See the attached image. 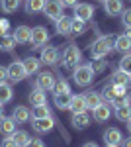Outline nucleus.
I'll return each instance as SVG.
<instances>
[{
  "instance_id": "f257e3e1",
  "label": "nucleus",
  "mask_w": 131,
  "mask_h": 147,
  "mask_svg": "<svg viewBox=\"0 0 131 147\" xmlns=\"http://www.w3.org/2000/svg\"><path fill=\"white\" fill-rule=\"evenodd\" d=\"M112 47H114L112 35H102L90 45V55H92V59H104L112 51Z\"/></svg>"
},
{
  "instance_id": "f03ea898",
  "label": "nucleus",
  "mask_w": 131,
  "mask_h": 147,
  "mask_svg": "<svg viewBox=\"0 0 131 147\" xmlns=\"http://www.w3.org/2000/svg\"><path fill=\"white\" fill-rule=\"evenodd\" d=\"M73 79L78 86H88L94 80V71H92L90 65H77L75 73H73Z\"/></svg>"
},
{
  "instance_id": "7ed1b4c3",
  "label": "nucleus",
  "mask_w": 131,
  "mask_h": 147,
  "mask_svg": "<svg viewBox=\"0 0 131 147\" xmlns=\"http://www.w3.org/2000/svg\"><path fill=\"white\" fill-rule=\"evenodd\" d=\"M80 57H82L80 49H78L75 43H71V45H69L65 51H63V65H65L67 69L77 67L78 63H80Z\"/></svg>"
},
{
  "instance_id": "20e7f679",
  "label": "nucleus",
  "mask_w": 131,
  "mask_h": 147,
  "mask_svg": "<svg viewBox=\"0 0 131 147\" xmlns=\"http://www.w3.org/2000/svg\"><path fill=\"white\" fill-rule=\"evenodd\" d=\"M43 14L49 20H53V22L63 18V4H61V0H45Z\"/></svg>"
},
{
  "instance_id": "39448f33",
  "label": "nucleus",
  "mask_w": 131,
  "mask_h": 147,
  "mask_svg": "<svg viewBox=\"0 0 131 147\" xmlns=\"http://www.w3.org/2000/svg\"><path fill=\"white\" fill-rule=\"evenodd\" d=\"M30 41H32L33 49H39V47H43L47 41H49V32L45 30L43 26H37V28H33L32 30V37H30Z\"/></svg>"
},
{
  "instance_id": "423d86ee",
  "label": "nucleus",
  "mask_w": 131,
  "mask_h": 147,
  "mask_svg": "<svg viewBox=\"0 0 131 147\" xmlns=\"http://www.w3.org/2000/svg\"><path fill=\"white\" fill-rule=\"evenodd\" d=\"M123 94H125V86H123V84H116V82L106 84V86H104V90H102V96H104L110 104L116 100V98L123 96Z\"/></svg>"
},
{
  "instance_id": "0eeeda50",
  "label": "nucleus",
  "mask_w": 131,
  "mask_h": 147,
  "mask_svg": "<svg viewBox=\"0 0 131 147\" xmlns=\"http://www.w3.org/2000/svg\"><path fill=\"white\" fill-rule=\"evenodd\" d=\"M73 8H75V18L82 20V22H88V20L94 16V6L88 4V2H78Z\"/></svg>"
},
{
  "instance_id": "6e6552de",
  "label": "nucleus",
  "mask_w": 131,
  "mask_h": 147,
  "mask_svg": "<svg viewBox=\"0 0 131 147\" xmlns=\"http://www.w3.org/2000/svg\"><path fill=\"white\" fill-rule=\"evenodd\" d=\"M28 77V73H26V69H24V63L22 61H14L10 67H8V79L12 82H20Z\"/></svg>"
},
{
  "instance_id": "1a4fd4ad",
  "label": "nucleus",
  "mask_w": 131,
  "mask_h": 147,
  "mask_svg": "<svg viewBox=\"0 0 131 147\" xmlns=\"http://www.w3.org/2000/svg\"><path fill=\"white\" fill-rule=\"evenodd\" d=\"M53 125H55V120L51 116H49V118H37V120L32 122L33 131H37V134H49V131L53 129Z\"/></svg>"
},
{
  "instance_id": "9d476101",
  "label": "nucleus",
  "mask_w": 131,
  "mask_h": 147,
  "mask_svg": "<svg viewBox=\"0 0 131 147\" xmlns=\"http://www.w3.org/2000/svg\"><path fill=\"white\" fill-rule=\"evenodd\" d=\"M39 61H41L43 65H57V61H59V51H57V47H53V45L43 47Z\"/></svg>"
},
{
  "instance_id": "9b49d317",
  "label": "nucleus",
  "mask_w": 131,
  "mask_h": 147,
  "mask_svg": "<svg viewBox=\"0 0 131 147\" xmlns=\"http://www.w3.org/2000/svg\"><path fill=\"white\" fill-rule=\"evenodd\" d=\"M35 86L37 88H41V90H53L55 86V77L51 73H39V77L35 79Z\"/></svg>"
},
{
  "instance_id": "f8f14e48",
  "label": "nucleus",
  "mask_w": 131,
  "mask_h": 147,
  "mask_svg": "<svg viewBox=\"0 0 131 147\" xmlns=\"http://www.w3.org/2000/svg\"><path fill=\"white\" fill-rule=\"evenodd\" d=\"M123 136H121V129L118 127H108L106 131H104V141H106V145H120Z\"/></svg>"
},
{
  "instance_id": "ddd939ff",
  "label": "nucleus",
  "mask_w": 131,
  "mask_h": 147,
  "mask_svg": "<svg viewBox=\"0 0 131 147\" xmlns=\"http://www.w3.org/2000/svg\"><path fill=\"white\" fill-rule=\"evenodd\" d=\"M90 122H92V118H90V114H86V112L73 114V118H71V124H73L75 129H84V127L90 125Z\"/></svg>"
},
{
  "instance_id": "4468645a",
  "label": "nucleus",
  "mask_w": 131,
  "mask_h": 147,
  "mask_svg": "<svg viewBox=\"0 0 131 147\" xmlns=\"http://www.w3.org/2000/svg\"><path fill=\"white\" fill-rule=\"evenodd\" d=\"M69 110L73 114H80V112H86V102H84V96L82 94H73L71 96V104H69Z\"/></svg>"
},
{
  "instance_id": "2eb2a0df",
  "label": "nucleus",
  "mask_w": 131,
  "mask_h": 147,
  "mask_svg": "<svg viewBox=\"0 0 131 147\" xmlns=\"http://www.w3.org/2000/svg\"><path fill=\"white\" fill-rule=\"evenodd\" d=\"M92 112H94V120L100 122V124H104V122H108L110 116H112V108H110V104H104L102 102L98 108H94Z\"/></svg>"
},
{
  "instance_id": "dca6fc26",
  "label": "nucleus",
  "mask_w": 131,
  "mask_h": 147,
  "mask_svg": "<svg viewBox=\"0 0 131 147\" xmlns=\"http://www.w3.org/2000/svg\"><path fill=\"white\" fill-rule=\"evenodd\" d=\"M12 118H14L16 124H26V122L32 118V110L26 108V106H16L14 112H12Z\"/></svg>"
},
{
  "instance_id": "f3484780",
  "label": "nucleus",
  "mask_w": 131,
  "mask_h": 147,
  "mask_svg": "<svg viewBox=\"0 0 131 147\" xmlns=\"http://www.w3.org/2000/svg\"><path fill=\"white\" fill-rule=\"evenodd\" d=\"M84 96V102H86V108L88 110H94V108H98L100 104H102V94L96 90H88L82 94Z\"/></svg>"
},
{
  "instance_id": "a211bd4d",
  "label": "nucleus",
  "mask_w": 131,
  "mask_h": 147,
  "mask_svg": "<svg viewBox=\"0 0 131 147\" xmlns=\"http://www.w3.org/2000/svg\"><path fill=\"white\" fill-rule=\"evenodd\" d=\"M14 39H16V43H30V37H32V30L28 28V26H18L16 30H14Z\"/></svg>"
},
{
  "instance_id": "6ab92c4d",
  "label": "nucleus",
  "mask_w": 131,
  "mask_h": 147,
  "mask_svg": "<svg viewBox=\"0 0 131 147\" xmlns=\"http://www.w3.org/2000/svg\"><path fill=\"white\" fill-rule=\"evenodd\" d=\"M114 49L116 51H121V53H129L131 49V37L129 35H118L116 39H114Z\"/></svg>"
},
{
  "instance_id": "aec40b11",
  "label": "nucleus",
  "mask_w": 131,
  "mask_h": 147,
  "mask_svg": "<svg viewBox=\"0 0 131 147\" xmlns=\"http://www.w3.org/2000/svg\"><path fill=\"white\" fill-rule=\"evenodd\" d=\"M16 131V122H14V118H4V116H0V134L2 136H12Z\"/></svg>"
},
{
  "instance_id": "412c9836",
  "label": "nucleus",
  "mask_w": 131,
  "mask_h": 147,
  "mask_svg": "<svg viewBox=\"0 0 131 147\" xmlns=\"http://www.w3.org/2000/svg\"><path fill=\"white\" fill-rule=\"evenodd\" d=\"M104 10L108 12L110 16H118L123 12V2L121 0H106L104 2Z\"/></svg>"
},
{
  "instance_id": "4be33fe9",
  "label": "nucleus",
  "mask_w": 131,
  "mask_h": 147,
  "mask_svg": "<svg viewBox=\"0 0 131 147\" xmlns=\"http://www.w3.org/2000/svg\"><path fill=\"white\" fill-rule=\"evenodd\" d=\"M30 102H32V106H41V104H47V92L35 86V88L32 90V94H30Z\"/></svg>"
},
{
  "instance_id": "5701e85b",
  "label": "nucleus",
  "mask_w": 131,
  "mask_h": 147,
  "mask_svg": "<svg viewBox=\"0 0 131 147\" xmlns=\"http://www.w3.org/2000/svg\"><path fill=\"white\" fill-rule=\"evenodd\" d=\"M114 114L120 122H127L131 118V104H121V106H114Z\"/></svg>"
},
{
  "instance_id": "b1692460",
  "label": "nucleus",
  "mask_w": 131,
  "mask_h": 147,
  "mask_svg": "<svg viewBox=\"0 0 131 147\" xmlns=\"http://www.w3.org/2000/svg\"><path fill=\"white\" fill-rule=\"evenodd\" d=\"M22 63H24V69H26L28 75H35L39 71V67H41V61L35 59V57H28V59H24Z\"/></svg>"
},
{
  "instance_id": "393cba45",
  "label": "nucleus",
  "mask_w": 131,
  "mask_h": 147,
  "mask_svg": "<svg viewBox=\"0 0 131 147\" xmlns=\"http://www.w3.org/2000/svg\"><path fill=\"white\" fill-rule=\"evenodd\" d=\"M112 82H116V84H123V86H127L131 82V75L129 73H125V71H114V75H112Z\"/></svg>"
},
{
  "instance_id": "a878e982",
  "label": "nucleus",
  "mask_w": 131,
  "mask_h": 147,
  "mask_svg": "<svg viewBox=\"0 0 131 147\" xmlns=\"http://www.w3.org/2000/svg\"><path fill=\"white\" fill-rule=\"evenodd\" d=\"M71 20H73V18H67V16L59 18V20L55 22V26H57V34L59 35H69L71 34Z\"/></svg>"
},
{
  "instance_id": "bb28decb",
  "label": "nucleus",
  "mask_w": 131,
  "mask_h": 147,
  "mask_svg": "<svg viewBox=\"0 0 131 147\" xmlns=\"http://www.w3.org/2000/svg\"><path fill=\"white\" fill-rule=\"evenodd\" d=\"M71 96L73 94H53V102L59 110H69V104H71Z\"/></svg>"
},
{
  "instance_id": "cd10ccee",
  "label": "nucleus",
  "mask_w": 131,
  "mask_h": 147,
  "mask_svg": "<svg viewBox=\"0 0 131 147\" xmlns=\"http://www.w3.org/2000/svg\"><path fill=\"white\" fill-rule=\"evenodd\" d=\"M45 0H26V12L28 14H37V12H43Z\"/></svg>"
},
{
  "instance_id": "c85d7f7f",
  "label": "nucleus",
  "mask_w": 131,
  "mask_h": 147,
  "mask_svg": "<svg viewBox=\"0 0 131 147\" xmlns=\"http://www.w3.org/2000/svg\"><path fill=\"white\" fill-rule=\"evenodd\" d=\"M12 139H14V143H16L18 147H26V145H28V141H30L32 137L28 136V131L18 129V131H14V134H12Z\"/></svg>"
},
{
  "instance_id": "c756f323",
  "label": "nucleus",
  "mask_w": 131,
  "mask_h": 147,
  "mask_svg": "<svg viewBox=\"0 0 131 147\" xmlns=\"http://www.w3.org/2000/svg\"><path fill=\"white\" fill-rule=\"evenodd\" d=\"M10 100H12V86L8 82H0V104L4 106Z\"/></svg>"
},
{
  "instance_id": "7c9ffc66",
  "label": "nucleus",
  "mask_w": 131,
  "mask_h": 147,
  "mask_svg": "<svg viewBox=\"0 0 131 147\" xmlns=\"http://www.w3.org/2000/svg\"><path fill=\"white\" fill-rule=\"evenodd\" d=\"M14 45H16V39H14L12 34H4L0 37V49H2V51H12Z\"/></svg>"
},
{
  "instance_id": "2f4dec72",
  "label": "nucleus",
  "mask_w": 131,
  "mask_h": 147,
  "mask_svg": "<svg viewBox=\"0 0 131 147\" xmlns=\"http://www.w3.org/2000/svg\"><path fill=\"white\" fill-rule=\"evenodd\" d=\"M51 112H49V106L47 104H41V106H33L32 110V120H37V118H49Z\"/></svg>"
},
{
  "instance_id": "473e14b6",
  "label": "nucleus",
  "mask_w": 131,
  "mask_h": 147,
  "mask_svg": "<svg viewBox=\"0 0 131 147\" xmlns=\"http://www.w3.org/2000/svg\"><path fill=\"white\" fill-rule=\"evenodd\" d=\"M53 94H71V84H69V82H67L65 79H61V80H55Z\"/></svg>"
},
{
  "instance_id": "72a5a7b5",
  "label": "nucleus",
  "mask_w": 131,
  "mask_h": 147,
  "mask_svg": "<svg viewBox=\"0 0 131 147\" xmlns=\"http://www.w3.org/2000/svg\"><path fill=\"white\" fill-rule=\"evenodd\" d=\"M0 6H2V10L6 12V14H12V12L18 10L20 0H0Z\"/></svg>"
},
{
  "instance_id": "f704fd0d",
  "label": "nucleus",
  "mask_w": 131,
  "mask_h": 147,
  "mask_svg": "<svg viewBox=\"0 0 131 147\" xmlns=\"http://www.w3.org/2000/svg\"><path fill=\"white\" fill-rule=\"evenodd\" d=\"M84 24L82 20H78V18H73L71 20V34H82L84 32Z\"/></svg>"
},
{
  "instance_id": "c9c22d12",
  "label": "nucleus",
  "mask_w": 131,
  "mask_h": 147,
  "mask_svg": "<svg viewBox=\"0 0 131 147\" xmlns=\"http://www.w3.org/2000/svg\"><path fill=\"white\" fill-rule=\"evenodd\" d=\"M120 69L131 75V53H123V57L120 59Z\"/></svg>"
},
{
  "instance_id": "e433bc0d",
  "label": "nucleus",
  "mask_w": 131,
  "mask_h": 147,
  "mask_svg": "<svg viewBox=\"0 0 131 147\" xmlns=\"http://www.w3.org/2000/svg\"><path fill=\"white\" fill-rule=\"evenodd\" d=\"M90 67H92V71H94V75H98V73H102V71H106L108 63H106L104 59H94V63H90Z\"/></svg>"
},
{
  "instance_id": "4c0bfd02",
  "label": "nucleus",
  "mask_w": 131,
  "mask_h": 147,
  "mask_svg": "<svg viewBox=\"0 0 131 147\" xmlns=\"http://www.w3.org/2000/svg\"><path fill=\"white\" fill-rule=\"evenodd\" d=\"M121 22H123L125 28H131V8H127V10L121 12Z\"/></svg>"
},
{
  "instance_id": "58836bf2",
  "label": "nucleus",
  "mask_w": 131,
  "mask_h": 147,
  "mask_svg": "<svg viewBox=\"0 0 131 147\" xmlns=\"http://www.w3.org/2000/svg\"><path fill=\"white\" fill-rule=\"evenodd\" d=\"M0 147H18L16 143H14V139H12V136H6V139L2 141V145Z\"/></svg>"
},
{
  "instance_id": "ea45409f",
  "label": "nucleus",
  "mask_w": 131,
  "mask_h": 147,
  "mask_svg": "<svg viewBox=\"0 0 131 147\" xmlns=\"http://www.w3.org/2000/svg\"><path fill=\"white\" fill-rule=\"evenodd\" d=\"M6 79H8V67L0 65V82H6Z\"/></svg>"
},
{
  "instance_id": "a19ab883",
  "label": "nucleus",
  "mask_w": 131,
  "mask_h": 147,
  "mask_svg": "<svg viewBox=\"0 0 131 147\" xmlns=\"http://www.w3.org/2000/svg\"><path fill=\"white\" fill-rule=\"evenodd\" d=\"M26 147H45V145H43V141H41V139H30Z\"/></svg>"
},
{
  "instance_id": "79ce46f5",
  "label": "nucleus",
  "mask_w": 131,
  "mask_h": 147,
  "mask_svg": "<svg viewBox=\"0 0 131 147\" xmlns=\"http://www.w3.org/2000/svg\"><path fill=\"white\" fill-rule=\"evenodd\" d=\"M61 4H63V8H73L75 4H78V0H61Z\"/></svg>"
},
{
  "instance_id": "37998d69",
  "label": "nucleus",
  "mask_w": 131,
  "mask_h": 147,
  "mask_svg": "<svg viewBox=\"0 0 131 147\" xmlns=\"http://www.w3.org/2000/svg\"><path fill=\"white\" fill-rule=\"evenodd\" d=\"M0 30H2V32H8V30H10V22H8V20H0Z\"/></svg>"
},
{
  "instance_id": "c03bdc74",
  "label": "nucleus",
  "mask_w": 131,
  "mask_h": 147,
  "mask_svg": "<svg viewBox=\"0 0 131 147\" xmlns=\"http://www.w3.org/2000/svg\"><path fill=\"white\" fill-rule=\"evenodd\" d=\"M121 147H131V137H125V139H121Z\"/></svg>"
},
{
  "instance_id": "a18cd8bd",
  "label": "nucleus",
  "mask_w": 131,
  "mask_h": 147,
  "mask_svg": "<svg viewBox=\"0 0 131 147\" xmlns=\"http://www.w3.org/2000/svg\"><path fill=\"white\" fill-rule=\"evenodd\" d=\"M82 147H98V145H96L94 141H88V143H84V145H82Z\"/></svg>"
},
{
  "instance_id": "49530a36",
  "label": "nucleus",
  "mask_w": 131,
  "mask_h": 147,
  "mask_svg": "<svg viewBox=\"0 0 131 147\" xmlns=\"http://www.w3.org/2000/svg\"><path fill=\"white\" fill-rule=\"evenodd\" d=\"M127 129H129V134H131V118L127 120Z\"/></svg>"
},
{
  "instance_id": "de8ad7c7",
  "label": "nucleus",
  "mask_w": 131,
  "mask_h": 147,
  "mask_svg": "<svg viewBox=\"0 0 131 147\" xmlns=\"http://www.w3.org/2000/svg\"><path fill=\"white\" fill-rule=\"evenodd\" d=\"M4 34H6V32H2V30H0V37H2V35H4Z\"/></svg>"
},
{
  "instance_id": "09e8293b",
  "label": "nucleus",
  "mask_w": 131,
  "mask_h": 147,
  "mask_svg": "<svg viewBox=\"0 0 131 147\" xmlns=\"http://www.w3.org/2000/svg\"><path fill=\"white\" fill-rule=\"evenodd\" d=\"M0 116H2V104H0Z\"/></svg>"
},
{
  "instance_id": "8fccbe9b",
  "label": "nucleus",
  "mask_w": 131,
  "mask_h": 147,
  "mask_svg": "<svg viewBox=\"0 0 131 147\" xmlns=\"http://www.w3.org/2000/svg\"><path fill=\"white\" fill-rule=\"evenodd\" d=\"M106 147H118V145H106Z\"/></svg>"
},
{
  "instance_id": "3c124183",
  "label": "nucleus",
  "mask_w": 131,
  "mask_h": 147,
  "mask_svg": "<svg viewBox=\"0 0 131 147\" xmlns=\"http://www.w3.org/2000/svg\"><path fill=\"white\" fill-rule=\"evenodd\" d=\"M100 2H106V0H100Z\"/></svg>"
}]
</instances>
